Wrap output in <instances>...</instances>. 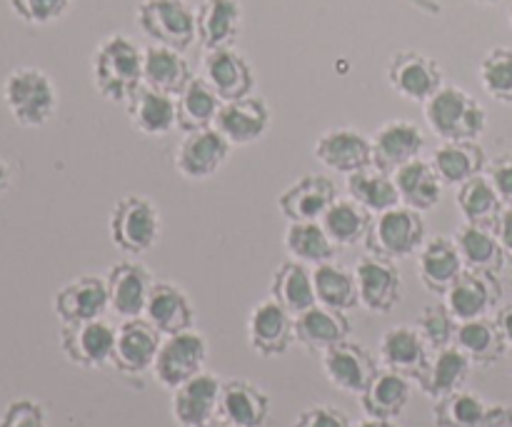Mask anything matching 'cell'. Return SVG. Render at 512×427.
<instances>
[{
	"mask_svg": "<svg viewBox=\"0 0 512 427\" xmlns=\"http://www.w3.org/2000/svg\"><path fill=\"white\" fill-rule=\"evenodd\" d=\"M425 243V223L423 213L408 208V205H395V208L378 213L370 223L365 245L368 253L385 260H403L408 255L418 253Z\"/></svg>",
	"mask_w": 512,
	"mask_h": 427,
	"instance_id": "277c9868",
	"label": "cell"
},
{
	"mask_svg": "<svg viewBox=\"0 0 512 427\" xmlns=\"http://www.w3.org/2000/svg\"><path fill=\"white\" fill-rule=\"evenodd\" d=\"M443 298L450 315L458 323H468V320L488 318L490 310L498 308L500 298H503V288H500L498 275L465 268Z\"/></svg>",
	"mask_w": 512,
	"mask_h": 427,
	"instance_id": "30bf717a",
	"label": "cell"
},
{
	"mask_svg": "<svg viewBox=\"0 0 512 427\" xmlns=\"http://www.w3.org/2000/svg\"><path fill=\"white\" fill-rule=\"evenodd\" d=\"M285 250L298 263L323 265L335 258L338 245L330 240L320 220H310V223H290V228L285 230Z\"/></svg>",
	"mask_w": 512,
	"mask_h": 427,
	"instance_id": "ee69618b",
	"label": "cell"
},
{
	"mask_svg": "<svg viewBox=\"0 0 512 427\" xmlns=\"http://www.w3.org/2000/svg\"><path fill=\"white\" fill-rule=\"evenodd\" d=\"M295 340V315L273 298L263 300L250 310L248 318V343L263 358H278L288 353Z\"/></svg>",
	"mask_w": 512,
	"mask_h": 427,
	"instance_id": "2e32d148",
	"label": "cell"
},
{
	"mask_svg": "<svg viewBox=\"0 0 512 427\" xmlns=\"http://www.w3.org/2000/svg\"><path fill=\"white\" fill-rule=\"evenodd\" d=\"M243 25V8L238 0H203L195 10L198 43L205 50L233 48Z\"/></svg>",
	"mask_w": 512,
	"mask_h": 427,
	"instance_id": "83f0119b",
	"label": "cell"
},
{
	"mask_svg": "<svg viewBox=\"0 0 512 427\" xmlns=\"http://www.w3.org/2000/svg\"><path fill=\"white\" fill-rule=\"evenodd\" d=\"M348 195L373 215L385 213V210L400 205V195L398 188H395L393 175L383 173L375 165L348 175Z\"/></svg>",
	"mask_w": 512,
	"mask_h": 427,
	"instance_id": "b9f144b4",
	"label": "cell"
},
{
	"mask_svg": "<svg viewBox=\"0 0 512 427\" xmlns=\"http://www.w3.org/2000/svg\"><path fill=\"white\" fill-rule=\"evenodd\" d=\"M203 427H238V425L228 423V420H223V418H215V420H210V423L203 425Z\"/></svg>",
	"mask_w": 512,
	"mask_h": 427,
	"instance_id": "680465c9",
	"label": "cell"
},
{
	"mask_svg": "<svg viewBox=\"0 0 512 427\" xmlns=\"http://www.w3.org/2000/svg\"><path fill=\"white\" fill-rule=\"evenodd\" d=\"M315 160L320 165L338 173L350 175L373 165V145L360 130L353 128H333L325 130L313 148Z\"/></svg>",
	"mask_w": 512,
	"mask_h": 427,
	"instance_id": "ffe728a7",
	"label": "cell"
},
{
	"mask_svg": "<svg viewBox=\"0 0 512 427\" xmlns=\"http://www.w3.org/2000/svg\"><path fill=\"white\" fill-rule=\"evenodd\" d=\"M428 358L430 348L425 345L418 328L398 325V328H390L383 335V340H380V363L388 370H395V373L405 375L410 380L418 378L420 370L428 363Z\"/></svg>",
	"mask_w": 512,
	"mask_h": 427,
	"instance_id": "1f68e13d",
	"label": "cell"
},
{
	"mask_svg": "<svg viewBox=\"0 0 512 427\" xmlns=\"http://www.w3.org/2000/svg\"><path fill=\"white\" fill-rule=\"evenodd\" d=\"M230 148L233 145L215 128L185 133L178 150H175V170L188 180L213 178L228 160Z\"/></svg>",
	"mask_w": 512,
	"mask_h": 427,
	"instance_id": "4fadbf2b",
	"label": "cell"
},
{
	"mask_svg": "<svg viewBox=\"0 0 512 427\" xmlns=\"http://www.w3.org/2000/svg\"><path fill=\"white\" fill-rule=\"evenodd\" d=\"M388 83L405 100L423 105L445 85L438 60L418 50H400L390 58Z\"/></svg>",
	"mask_w": 512,
	"mask_h": 427,
	"instance_id": "9c48e42d",
	"label": "cell"
},
{
	"mask_svg": "<svg viewBox=\"0 0 512 427\" xmlns=\"http://www.w3.org/2000/svg\"><path fill=\"white\" fill-rule=\"evenodd\" d=\"M433 168L443 185H463L488 168V155L478 140H450L433 153Z\"/></svg>",
	"mask_w": 512,
	"mask_h": 427,
	"instance_id": "836d02e7",
	"label": "cell"
},
{
	"mask_svg": "<svg viewBox=\"0 0 512 427\" xmlns=\"http://www.w3.org/2000/svg\"><path fill=\"white\" fill-rule=\"evenodd\" d=\"M203 78L208 80L210 88L220 95L223 103L245 98V95L253 93L255 88L253 65H250L248 58L240 55L235 48L205 50Z\"/></svg>",
	"mask_w": 512,
	"mask_h": 427,
	"instance_id": "7402d4cb",
	"label": "cell"
},
{
	"mask_svg": "<svg viewBox=\"0 0 512 427\" xmlns=\"http://www.w3.org/2000/svg\"><path fill=\"white\" fill-rule=\"evenodd\" d=\"M108 308V280L98 278V275H78L65 283L53 298L55 318L60 320V325L98 320Z\"/></svg>",
	"mask_w": 512,
	"mask_h": 427,
	"instance_id": "5bb4252c",
	"label": "cell"
},
{
	"mask_svg": "<svg viewBox=\"0 0 512 427\" xmlns=\"http://www.w3.org/2000/svg\"><path fill=\"white\" fill-rule=\"evenodd\" d=\"M413 395V385L410 378L395 373V370H378L375 378L370 380L368 388L360 395V405H363L365 415L375 420H398L405 413Z\"/></svg>",
	"mask_w": 512,
	"mask_h": 427,
	"instance_id": "4dcf8cb0",
	"label": "cell"
},
{
	"mask_svg": "<svg viewBox=\"0 0 512 427\" xmlns=\"http://www.w3.org/2000/svg\"><path fill=\"white\" fill-rule=\"evenodd\" d=\"M478 78L485 93L503 105H512V48L488 50L478 65Z\"/></svg>",
	"mask_w": 512,
	"mask_h": 427,
	"instance_id": "bcb514c9",
	"label": "cell"
},
{
	"mask_svg": "<svg viewBox=\"0 0 512 427\" xmlns=\"http://www.w3.org/2000/svg\"><path fill=\"white\" fill-rule=\"evenodd\" d=\"M488 178L490 183L498 190L500 200L505 208H512V153H503L488 165Z\"/></svg>",
	"mask_w": 512,
	"mask_h": 427,
	"instance_id": "816d5d0a",
	"label": "cell"
},
{
	"mask_svg": "<svg viewBox=\"0 0 512 427\" xmlns=\"http://www.w3.org/2000/svg\"><path fill=\"white\" fill-rule=\"evenodd\" d=\"M455 245L463 258V265L470 270H483V273L498 275L505 268V253L500 245L495 228L485 225H460L455 233Z\"/></svg>",
	"mask_w": 512,
	"mask_h": 427,
	"instance_id": "d590c367",
	"label": "cell"
},
{
	"mask_svg": "<svg viewBox=\"0 0 512 427\" xmlns=\"http://www.w3.org/2000/svg\"><path fill=\"white\" fill-rule=\"evenodd\" d=\"M323 373L333 388L348 395H363L378 373V363L363 345L343 340L323 353Z\"/></svg>",
	"mask_w": 512,
	"mask_h": 427,
	"instance_id": "ac0fdd59",
	"label": "cell"
},
{
	"mask_svg": "<svg viewBox=\"0 0 512 427\" xmlns=\"http://www.w3.org/2000/svg\"><path fill=\"white\" fill-rule=\"evenodd\" d=\"M360 305L373 315H388L403 298V278L395 260L368 253L355 265Z\"/></svg>",
	"mask_w": 512,
	"mask_h": 427,
	"instance_id": "8fae6325",
	"label": "cell"
},
{
	"mask_svg": "<svg viewBox=\"0 0 512 427\" xmlns=\"http://www.w3.org/2000/svg\"><path fill=\"white\" fill-rule=\"evenodd\" d=\"M8 185H10V168H8V163L0 158V195L8 190Z\"/></svg>",
	"mask_w": 512,
	"mask_h": 427,
	"instance_id": "9f6ffc18",
	"label": "cell"
},
{
	"mask_svg": "<svg viewBox=\"0 0 512 427\" xmlns=\"http://www.w3.org/2000/svg\"><path fill=\"white\" fill-rule=\"evenodd\" d=\"M223 383L213 373H200L173 390L170 413L180 427H203L218 418Z\"/></svg>",
	"mask_w": 512,
	"mask_h": 427,
	"instance_id": "e0dca14e",
	"label": "cell"
},
{
	"mask_svg": "<svg viewBox=\"0 0 512 427\" xmlns=\"http://www.w3.org/2000/svg\"><path fill=\"white\" fill-rule=\"evenodd\" d=\"M488 405L480 395L470 390H455L445 398L435 400L433 425L435 427H480Z\"/></svg>",
	"mask_w": 512,
	"mask_h": 427,
	"instance_id": "f6af8a7d",
	"label": "cell"
},
{
	"mask_svg": "<svg viewBox=\"0 0 512 427\" xmlns=\"http://www.w3.org/2000/svg\"><path fill=\"white\" fill-rule=\"evenodd\" d=\"M270 415V398L250 380H225L220 390L218 418L238 427H263Z\"/></svg>",
	"mask_w": 512,
	"mask_h": 427,
	"instance_id": "f1b7e54d",
	"label": "cell"
},
{
	"mask_svg": "<svg viewBox=\"0 0 512 427\" xmlns=\"http://www.w3.org/2000/svg\"><path fill=\"white\" fill-rule=\"evenodd\" d=\"M175 105H178V128L183 133H193V130L213 128L223 100L210 88L208 80L200 75L175 95Z\"/></svg>",
	"mask_w": 512,
	"mask_h": 427,
	"instance_id": "74e56055",
	"label": "cell"
},
{
	"mask_svg": "<svg viewBox=\"0 0 512 427\" xmlns=\"http://www.w3.org/2000/svg\"><path fill=\"white\" fill-rule=\"evenodd\" d=\"M208 360V340L195 330L165 335L155 358L153 375L163 388L175 390L185 380L203 373Z\"/></svg>",
	"mask_w": 512,
	"mask_h": 427,
	"instance_id": "52a82bcc",
	"label": "cell"
},
{
	"mask_svg": "<svg viewBox=\"0 0 512 427\" xmlns=\"http://www.w3.org/2000/svg\"><path fill=\"white\" fill-rule=\"evenodd\" d=\"M495 233H498L500 245H503L505 263L512 265V208H505L503 215L495 223Z\"/></svg>",
	"mask_w": 512,
	"mask_h": 427,
	"instance_id": "f5cc1de1",
	"label": "cell"
},
{
	"mask_svg": "<svg viewBox=\"0 0 512 427\" xmlns=\"http://www.w3.org/2000/svg\"><path fill=\"white\" fill-rule=\"evenodd\" d=\"M320 223H323L325 233L330 235V240L338 248H350L358 240H365L370 223H373V213L365 210L360 203H355L353 198L335 200L328 213L320 218Z\"/></svg>",
	"mask_w": 512,
	"mask_h": 427,
	"instance_id": "7bdbcfd3",
	"label": "cell"
},
{
	"mask_svg": "<svg viewBox=\"0 0 512 427\" xmlns=\"http://www.w3.org/2000/svg\"><path fill=\"white\" fill-rule=\"evenodd\" d=\"M0 427H48V415L38 400L18 398L5 408Z\"/></svg>",
	"mask_w": 512,
	"mask_h": 427,
	"instance_id": "681fc988",
	"label": "cell"
},
{
	"mask_svg": "<svg viewBox=\"0 0 512 427\" xmlns=\"http://www.w3.org/2000/svg\"><path fill=\"white\" fill-rule=\"evenodd\" d=\"M338 200V188L328 175H303L278 195V208L290 223H310L328 213Z\"/></svg>",
	"mask_w": 512,
	"mask_h": 427,
	"instance_id": "44dd1931",
	"label": "cell"
},
{
	"mask_svg": "<svg viewBox=\"0 0 512 427\" xmlns=\"http://www.w3.org/2000/svg\"><path fill=\"white\" fill-rule=\"evenodd\" d=\"M455 345L463 350L473 365H490L498 363L505 355V340L500 335L498 323L490 318L468 320V323H458V333H455Z\"/></svg>",
	"mask_w": 512,
	"mask_h": 427,
	"instance_id": "f35d334b",
	"label": "cell"
},
{
	"mask_svg": "<svg viewBox=\"0 0 512 427\" xmlns=\"http://www.w3.org/2000/svg\"><path fill=\"white\" fill-rule=\"evenodd\" d=\"M293 427H353L348 415L333 405H313L295 418Z\"/></svg>",
	"mask_w": 512,
	"mask_h": 427,
	"instance_id": "f907efd6",
	"label": "cell"
},
{
	"mask_svg": "<svg viewBox=\"0 0 512 427\" xmlns=\"http://www.w3.org/2000/svg\"><path fill=\"white\" fill-rule=\"evenodd\" d=\"M370 145H373L375 168L393 175L398 168L418 160L425 145V135L410 120H388L375 130Z\"/></svg>",
	"mask_w": 512,
	"mask_h": 427,
	"instance_id": "d6986e66",
	"label": "cell"
},
{
	"mask_svg": "<svg viewBox=\"0 0 512 427\" xmlns=\"http://www.w3.org/2000/svg\"><path fill=\"white\" fill-rule=\"evenodd\" d=\"M10 10L28 25H50L68 13L73 0H8Z\"/></svg>",
	"mask_w": 512,
	"mask_h": 427,
	"instance_id": "c3c4849f",
	"label": "cell"
},
{
	"mask_svg": "<svg viewBox=\"0 0 512 427\" xmlns=\"http://www.w3.org/2000/svg\"><path fill=\"white\" fill-rule=\"evenodd\" d=\"M458 210L465 223L495 228L498 218L503 215L505 203L500 200L498 190L490 183L488 175H475L468 183L458 185Z\"/></svg>",
	"mask_w": 512,
	"mask_h": 427,
	"instance_id": "ab89813d",
	"label": "cell"
},
{
	"mask_svg": "<svg viewBox=\"0 0 512 427\" xmlns=\"http://www.w3.org/2000/svg\"><path fill=\"white\" fill-rule=\"evenodd\" d=\"M313 285H315V298H318L320 305L343 310V313H348V310L358 308L360 305L355 270L350 273L348 268L335 265L333 260L323 265H315Z\"/></svg>",
	"mask_w": 512,
	"mask_h": 427,
	"instance_id": "60d3db41",
	"label": "cell"
},
{
	"mask_svg": "<svg viewBox=\"0 0 512 427\" xmlns=\"http://www.w3.org/2000/svg\"><path fill=\"white\" fill-rule=\"evenodd\" d=\"M425 120L443 143L450 140H478L488 125L483 105L458 85H443L425 103Z\"/></svg>",
	"mask_w": 512,
	"mask_h": 427,
	"instance_id": "3957f363",
	"label": "cell"
},
{
	"mask_svg": "<svg viewBox=\"0 0 512 427\" xmlns=\"http://www.w3.org/2000/svg\"><path fill=\"white\" fill-rule=\"evenodd\" d=\"M510 25H512V8H510Z\"/></svg>",
	"mask_w": 512,
	"mask_h": 427,
	"instance_id": "94428289",
	"label": "cell"
},
{
	"mask_svg": "<svg viewBox=\"0 0 512 427\" xmlns=\"http://www.w3.org/2000/svg\"><path fill=\"white\" fill-rule=\"evenodd\" d=\"M463 270V258L453 238H430L418 250V278L428 293L445 295Z\"/></svg>",
	"mask_w": 512,
	"mask_h": 427,
	"instance_id": "4316f807",
	"label": "cell"
},
{
	"mask_svg": "<svg viewBox=\"0 0 512 427\" xmlns=\"http://www.w3.org/2000/svg\"><path fill=\"white\" fill-rule=\"evenodd\" d=\"M128 108V118L133 128L143 135H168L170 130L178 128V105L175 98L160 90L140 85L125 103Z\"/></svg>",
	"mask_w": 512,
	"mask_h": 427,
	"instance_id": "f546056e",
	"label": "cell"
},
{
	"mask_svg": "<svg viewBox=\"0 0 512 427\" xmlns=\"http://www.w3.org/2000/svg\"><path fill=\"white\" fill-rule=\"evenodd\" d=\"M213 128L228 140L230 145H253L268 133L270 128V110L268 103L258 95H245V98L228 100L220 105L218 118H215Z\"/></svg>",
	"mask_w": 512,
	"mask_h": 427,
	"instance_id": "9a60e30c",
	"label": "cell"
},
{
	"mask_svg": "<svg viewBox=\"0 0 512 427\" xmlns=\"http://www.w3.org/2000/svg\"><path fill=\"white\" fill-rule=\"evenodd\" d=\"M393 180L400 195V205H408L418 213H428L443 198V180L435 173L433 163H425L420 158L395 170Z\"/></svg>",
	"mask_w": 512,
	"mask_h": 427,
	"instance_id": "e575fe53",
	"label": "cell"
},
{
	"mask_svg": "<svg viewBox=\"0 0 512 427\" xmlns=\"http://www.w3.org/2000/svg\"><path fill=\"white\" fill-rule=\"evenodd\" d=\"M193 78L190 63L180 50L158 43L143 48V85L175 98Z\"/></svg>",
	"mask_w": 512,
	"mask_h": 427,
	"instance_id": "d6a6232c",
	"label": "cell"
},
{
	"mask_svg": "<svg viewBox=\"0 0 512 427\" xmlns=\"http://www.w3.org/2000/svg\"><path fill=\"white\" fill-rule=\"evenodd\" d=\"M418 333L423 335L425 345L433 350H443L455 345V333H458V320L450 315L448 305H428L418 315Z\"/></svg>",
	"mask_w": 512,
	"mask_h": 427,
	"instance_id": "7dc6e473",
	"label": "cell"
},
{
	"mask_svg": "<svg viewBox=\"0 0 512 427\" xmlns=\"http://www.w3.org/2000/svg\"><path fill=\"white\" fill-rule=\"evenodd\" d=\"M138 25L153 43L180 53L198 40L195 10L185 0H143L138 5Z\"/></svg>",
	"mask_w": 512,
	"mask_h": 427,
	"instance_id": "8992f818",
	"label": "cell"
},
{
	"mask_svg": "<svg viewBox=\"0 0 512 427\" xmlns=\"http://www.w3.org/2000/svg\"><path fill=\"white\" fill-rule=\"evenodd\" d=\"M115 335L118 328L103 318L60 325V350L78 368L98 370L113 363Z\"/></svg>",
	"mask_w": 512,
	"mask_h": 427,
	"instance_id": "ba28073f",
	"label": "cell"
},
{
	"mask_svg": "<svg viewBox=\"0 0 512 427\" xmlns=\"http://www.w3.org/2000/svg\"><path fill=\"white\" fill-rule=\"evenodd\" d=\"M5 108L23 128H43L58 110V90L45 70L15 68L3 83Z\"/></svg>",
	"mask_w": 512,
	"mask_h": 427,
	"instance_id": "7a4b0ae2",
	"label": "cell"
},
{
	"mask_svg": "<svg viewBox=\"0 0 512 427\" xmlns=\"http://www.w3.org/2000/svg\"><path fill=\"white\" fill-rule=\"evenodd\" d=\"M160 238V213L153 200L128 195L110 213V240L125 255H143Z\"/></svg>",
	"mask_w": 512,
	"mask_h": 427,
	"instance_id": "5b68a950",
	"label": "cell"
},
{
	"mask_svg": "<svg viewBox=\"0 0 512 427\" xmlns=\"http://www.w3.org/2000/svg\"><path fill=\"white\" fill-rule=\"evenodd\" d=\"M163 335L145 318L123 320L115 335L113 368L123 375H143L153 370Z\"/></svg>",
	"mask_w": 512,
	"mask_h": 427,
	"instance_id": "7c38bea8",
	"label": "cell"
},
{
	"mask_svg": "<svg viewBox=\"0 0 512 427\" xmlns=\"http://www.w3.org/2000/svg\"><path fill=\"white\" fill-rule=\"evenodd\" d=\"M105 280H108L110 310L123 320L143 318L150 288L155 283L148 270L133 260H123L110 268Z\"/></svg>",
	"mask_w": 512,
	"mask_h": 427,
	"instance_id": "603a6c76",
	"label": "cell"
},
{
	"mask_svg": "<svg viewBox=\"0 0 512 427\" xmlns=\"http://www.w3.org/2000/svg\"><path fill=\"white\" fill-rule=\"evenodd\" d=\"M495 323H498L500 335H503L505 348L512 350V303L503 305V308L498 310V315H495Z\"/></svg>",
	"mask_w": 512,
	"mask_h": 427,
	"instance_id": "11a10c76",
	"label": "cell"
},
{
	"mask_svg": "<svg viewBox=\"0 0 512 427\" xmlns=\"http://www.w3.org/2000/svg\"><path fill=\"white\" fill-rule=\"evenodd\" d=\"M353 427H398V425H393V423H390V420L368 418V420H363V423H358V425H353Z\"/></svg>",
	"mask_w": 512,
	"mask_h": 427,
	"instance_id": "6f0895ef",
	"label": "cell"
},
{
	"mask_svg": "<svg viewBox=\"0 0 512 427\" xmlns=\"http://www.w3.org/2000/svg\"><path fill=\"white\" fill-rule=\"evenodd\" d=\"M348 338L350 320L343 310L315 303L310 310L295 315V340L310 353H325Z\"/></svg>",
	"mask_w": 512,
	"mask_h": 427,
	"instance_id": "484cf974",
	"label": "cell"
},
{
	"mask_svg": "<svg viewBox=\"0 0 512 427\" xmlns=\"http://www.w3.org/2000/svg\"><path fill=\"white\" fill-rule=\"evenodd\" d=\"M93 85L110 103H128L143 85V50L128 35L113 33L100 40L90 60Z\"/></svg>",
	"mask_w": 512,
	"mask_h": 427,
	"instance_id": "6da1fadb",
	"label": "cell"
},
{
	"mask_svg": "<svg viewBox=\"0 0 512 427\" xmlns=\"http://www.w3.org/2000/svg\"><path fill=\"white\" fill-rule=\"evenodd\" d=\"M478 3H485V5H493V3H498V0H478Z\"/></svg>",
	"mask_w": 512,
	"mask_h": 427,
	"instance_id": "91938a15",
	"label": "cell"
},
{
	"mask_svg": "<svg viewBox=\"0 0 512 427\" xmlns=\"http://www.w3.org/2000/svg\"><path fill=\"white\" fill-rule=\"evenodd\" d=\"M270 298L283 305L290 315H300L313 308L318 298L308 265L298 260H285L283 265H278L270 280Z\"/></svg>",
	"mask_w": 512,
	"mask_h": 427,
	"instance_id": "8d00e7d4",
	"label": "cell"
},
{
	"mask_svg": "<svg viewBox=\"0 0 512 427\" xmlns=\"http://www.w3.org/2000/svg\"><path fill=\"white\" fill-rule=\"evenodd\" d=\"M480 427H512V410L505 405H488Z\"/></svg>",
	"mask_w": 512,
	"mask_h": 427,
	"instance_id": "db71d44e",
	"label": "cell"
},
{
	"mask_svg": "<svg viewBox=\"0 0 512 427\" xmlns=\"http://www.w3.org/2000/svg\"><path fill=\"white\" fill-rule=\"evenodd\" d=\"M470 368H473V363H470L468 355L458 345H448V348L430 353L428 363L420 370L415 383H418L420 393L428 395L430 400H440L445 395L455 393V390L465 388L470 378Z\"/></svg>",
	"mask_w": 512,
	"mask_h": 427,
	"instance_id": "cb8c5ba5",
	"label": "cell"
},
{
	"mask_svg": "<svg viewBox=\"0 0 512 427\" xmlns=\"http://www.w3.org/2000/svg\"><path fill=\"white\" fill-rule=\"evenodd\" d=\"M143 318L165 338V335L193 330L195 310L188 295L178 285L160 280V283H153V288H150Z\"/></svg>",
	"mask_w": 512,
	"mask_h": 427,
	"instance_id": "d4e9b609",
	"label": "cell"
}]
</instances>
